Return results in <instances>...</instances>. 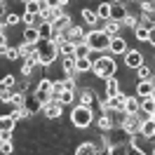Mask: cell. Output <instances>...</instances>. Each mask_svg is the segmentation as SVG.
I'll return each instance as SVG.
<instances>
[{"mask_svg":"<svg viewBox=\"0 0 155 155\" xmlns=\"http://www.w3.org/2000/svg\"><path fill=\"white\" fill-rule=\"evenodd\" d=\"M115 71H117V64L113 57L108 54H99V59L94 61L92 66V73L99 78V80H108V78H115Z\"/></svg>","mask_w":155,"mask_h":155,"instance_id":"6da1fadb","label":"cell"},{"mask_svg":"<svg viewBox=\"0 0 155 155\" xmlns=\"http://www.w3.org/2000/svg\"><path fill=\"white\" fill-rule=\"evenodd\" d=\"M71 122H73V127H78V129H85V127H89L94 122V110L89 106L75 104V108L71 110Z\"/></svg>","mask_w":155,"mask_h":155,"instance_id":"7a4b0ae2","label":"cell"},{"mask_svg":"<svg viewBox=\"0 0 155 155\" xmlns=\"http://www.w3.org/2000/svg\"><path fill=\"white\" fill-rule=\"evenodd\" d=\"M87 45L94 49V52H106V49L110 47V35H106L104 31L94 28V31L87 33Z\"/></svg>","mask_w":155,"mask_h":155,"instance_id":"3957f363","label":"cell"},{"mask_svg":"<svg viewBox=\"0 0 155 155\" xmlns=\"http://www.w3.org/2000/svg\"><path fill=\"white\" fill-rule=\"evenodd\" d=\"M57 61H59V47L52 42V40H47V42L40 47V66L52 68Z\"/></svg>","mask_w":155,"mask_h":155,"instance_id":"277c9868","label":"cell"},{"mask_svg":"<svg viewBox=\"0 0 155 155\" xmlns=\"http://www.w3.org/2000/svg\"><path fill=\"white\" fill-rule=\"evenodd\" d=\"M78 104L92 108L94 104H99V94L92 87H80V89H78Z\"/></svg>","mask_w":155,"mask_h":155,"instance_id":"5b68a950","label":"cell"},{"mask_svg":"<svg viewBox=\"0 0 155 155\" xmlns=\"http://www.w3.org/2000/svg\"><path fill=\"white\" fill-rule=\"evenodd\" d=\"M143 64H146V57H143L141 49H129L125 54V66L129 68V71H136V68L143 66Z\"/></svg>","mask_w":155,"mask_h":155,"instance_id":"8992f818","label":"cell"},{"mask_svg":"<svg viewBox=\"0 0 155 155\" xmlns=\"http://www.w3.org/2000/svg\"><path fill=\"white\" fill-rule=\"evenodd\" d=\"M153 89H155V85L150 82V80H139V82L134 85V97L148 99L150 94H153Z\"/></svg>","mask_w":155,"mask_h":155,"instance_id":"52a82bcc","label":"cell"},{"mask_svg":"<svg viewBox=\"0 0 155 155\" xmlns=\"http://www.w3.org/2000/svg\"><path fill=\"white\" fill-rule=\"evenodd\" d=\"M40 115H45L47 120H57V117L64 115V106H61L59 101H49L47 106L42 108V113H40Z\"/></svg>","mask_w":155,"mask_h":155,"instance_id":"ba28073f","label":"cell"},{"mask_svg":"<svg viewBox=\"0 0 155 155\" xmlns=\"http://www.w3.org/2000/svg\"><path fill=\"white\" fill-rule=\"evenodd\" d=\"M127 14H129V12H127V7L122 5V2H117V0H110V19H113V21L122 24Z\"/></svg>","mask_w":155,"mask_h":155,"instance_id":"9c48e42d","label":"cell"},{"mask_svg":"<svg viewBox=\"0 0 155 155\" xmlns=\"http://www.w3.org/2000/svg\"><path fill=\"white\" fill-rule=\"evenodd\" d=\"M108 52H110V54H115V57H120V54H127V52H129V49H127V40L122 38V35L110 38V47H108Z\"/></svg>","mask_w":155,"mask_h":155,"instance_id":"30bf717a","label":"cell"},{"mask_svg":"<svg viewBox=\"0 0 155 155\" xmlns=\"http://www.w3.org/2000/svg\"><path fill=\"white\" fill-rule=\"evenodd\" d=\"M21 38H24L21 42H28V45H38L40 40H42L40 38V31L35 26H26V28L21 31Z\"/></svg>","mask_w":155,"mask_h":155,"instance_id":"8fae6325","label":"cell"},{"mask_svg":"<svg viewBox=\"0 0 155 155\" xmlns=\"http://www.w3.org/2000/svg\"><path fill=\"white\" fill-rule=\"evenodd\" d=\"M120 92H122V82H120V78H108L106 80V97H120Z\"/></svg>","mask_w":155,"mask_h":155,"instance_id":"7c38bea8","label":"cell"},{"mask_svg":"<svg viewBox=\"0 0 155 155\" xmlns=\"http://www.w3.org/2000/svg\"><path fill=\"white\" fill-rule=\"evenodd\" d=\"M66 40H71V42L80 45V42H87V33L80 28V26H73L71 31H66Z\"/></svg>","mask_w":155,"mask_h":155,"instance_id":"4fadbf2b","label":"cell"},{"mask_svg":"<svg viewBox=\"0 0 155 155\" xmlns=\"http://www.w3.org/2000/svg\"><path fill=\"white\" fill-rule=\"evenodd\" d=\"M125 110L127 115H136V113H141V99L139 97H127V101H125Z\"/></svg>","mask_w":155,"mask_h":155,"instance_id":"5bb4252c","label":"cell"},{"mask_svg":"<svg viewBox=\"0 0 155 155\" xmlns=\"http://www.w3.org/2000/svg\"><path fill=\"white\" fill-rule=\"evenodd\" d=\"M54 33H66V31H71L73 28V24H71V14H64V17H59L54 24Z\"/></svg>","mask_w":155,"mask_h":155,"instance_id":"9a60e30c","label":"cell"},{"mask_svg":"<svg viewBox=\"0 0 155 155\" xmlns=\"http://www.w3.org/2000/svg\"><path fill=\"white\" fill-rule=\"evenodd\" d=\"M75 155H101V153H99L97 143H92V141H82V143L75 148Z\"/></svg>","mask_w":155,"mask_h":155,"instance_id":"2e32d148","label":"cell"},{"mask_svg":"<svg viewBox=\"0 0 155 155\" xmlns=\"http://www.w3.org/2000/svg\"><path fill=\"white\" fill-rule=\"evenodd\" d=\"M97 127H99V132H110V129H115V125H113V117L108 115L106 110L99 115V120H97Z\"/></svg>","mask_w":155,"mask_h":155,"instance_id":"e0dca14e","label":"cell"},{"mask_svg":"<svg viewBox=\"0 0 155 155\" xmlns=\"http://www.w3.org/2000/svg\"><path fill=\"white\" fill-rule=\"evenodd\" d=\"M80 17H82V24H87V26H99V14L94 10L82 7V10H80Z\"/></svg>","mask_w":155,"mask_h":155,"instance_id":"ac0fdd59","label":"cell"},{"mask_svg":"<svg viewBox=\"0 0 155 155\" xmlns=\"http://www.w3.org/2000/svg\"><path fill=\"white\" fill-rule=\"evenodd\" d=\"M64 57H75V42L66 40V42L59 45V59H64Z\"/></svg>","mask_w":155,"mask_h":155,"instance_id":"d6986e66","label":"cell"},{"mask_svg":"<svg viewBox=\"0 0 155 155\" xmlns=\"http://www.w3.org/2000/svg\"><path fill=\"white\" fill-rule=\"evenodd\" d=\"M120 28H122V24H117V21H113V19H108L106 24H104V33H106V35H110V38L120 35Z\"/></svg>","mask_w":155,"mask_h":155,"instance_id":"ffe728a7","label":"cell"},{"mask_svg":"<svg viewBox=\"0 0 155 155\" xmlns=\"http://www.w3.org/2000/svg\"><path fill=\"white\" fill-rule=\"evenodd\" d=\"M129 150H132V146L125 143V141H120V143H113V146H110L108 155H129Z\"/></svg>","mask_w":155,"mask_h":155,"instance_id":"44dd1931","label":"cell"},{"mask_svg":"<svg viewBox=\"0 0 155 155\" xmlns=\"http://www.w3.org/2000/svg\"><path fill=\"white\" fill-rule=\"evenodd\" d=\"M92 66H94L92 59H75V73H78V75H82V73L92 71Z\"/></svg>","mask_w":155,"mask_h":155,"instance_id":"7402d4cb","label":"cell"},{"mask_svg":"<svg viewBox=\"0 0 155 155\" xmlns=\"http://www.w3.org/2000/svg\"><path fill=\"white\" fill-rule=\"evenodd\" d=\"M92 52H94V49L89 47L87 42H80V45H75V59H89V57H92Z\"/></svg>","mask_w":155,"mask_h":155,"instance_id":"603a6c76","label":"cell"},{"mask_svg":"<svg viewBox=\"0 0 155 155\" xmlns=\"http://www.w3.org/2000/svg\"><path fill=\"white\" fill-rule=\"evenodd\" d=\"M19 24H24L21 21V14H17V12H10V14H5L2 17V26H19Z\"/></svg>","mask_w":155,"mask_h":155,"instance_id":"cb8c5ba5","label":"cell"},{"mask_svg":"<svg viewBox=\"0 0 155 155\" xmlns=\"http://www.w3.org/2000/svg\"><path fill=\"white\" fill-rule=\"evenodd\" d=\"M97 14H99V19H101V21H108V19H110V0H106V2H99Z\"/></svg>","mask_w":155,"mask_h":155,"instance_id":"d4e9b609","label":"cell"},{"mask_svg":"<svg viewBox=\"0 0 155 155\" xmlns=\"http://www.w3.org/2000/svg\"><path fill=\"white\" fill-rule=\"evenodd\" d=\"M148 33H150V26H146V24H139L134 28V38L141 40V42H148Z\"/></svg>","mask_w":155,"mask_h":155,"instance_id":"484cf974","label":"cell"},{"mask_svg":"<svg viewBox=\"0 0 155 155\" xmlns=\"http://www.w3.org/2000/svg\"><path fill=\"white\" fill-rule=\"evenodd\" d=\"M24 7H26L24 12H28V14H40V12L45 10V2H38V0H28Z\"/></svg>","mask_w":155,"mask_h":155,"instance_id":"4316f807","label":"cell"},{"mask_svg":"<svg viewBox=\"0 0 155 155\" xmlns=\"http://www.w3.org/2000/svg\"><path fill=\"white\" fill-rule=\"evenodd\" d=\"M141 113H146V115L150 117L155 113V99L148 97V99H141Z\"/></svg>","mask_w":155,"mask_h":155,"instance_id":"83f0119b","label":"cell"},{"mask_svg":"<svg viewBox=\"0 0 155 155\" xmlns=\"http://www.w3.org/2000/svg\"><path fill=\"white\" fill-rule=\"evenodd\" d=\"M38 31H40V38L45 40V42H47V40H52V35H54V26H52L49 21H45V24H42Z\"/></svg>","mask_w":155,"mask_h":155,"instance_id":"f1b7e54d","label":"cell"},{"mask_svg":"<svg viewBox=\"0 0 155 155\" xmlns=\"http://www.w3.org/2000/svg\"><path fill=\"white\" fill-rule=\"evenodd\" d=\"M19 54H21V59H24V61H26V59L31 57V54H33V52H35V49H38V45H28V42H21L19 47Z\"/></svg>","mask_w":155,"mask_h":155,"instance_id":"f546056e","label":"cell"},{"mask_svg":"<svg viewBox=\"0 0 155 155\" xmlns=\"http://www.w3.org/2000/svg\"><path fill=\"white\" fill-rule=\"evenodd\" d=\"M134 73H136V78H139V80H150V78H153V71L146 66V64H143V66H139ZM139 80H136V82H139Z\"/></svg>","mask_w":155,"mask_h":155,"instance_id":"4dcf8cb0","label":"cell"},{"mask_svg":"<svg viewBox=\"0 0 155 155\" xmlns=\"http://www.w3.org/2000/svg\"><path fill=\"white\" fill-rule=\"evenodd\" d=\"M139 24H141V19H139V17H134V14H127L125 21H122V26H127V28H132V31H134Z\"/></svg>","mask_w":155,"mask_h":155,"instance_id":"1f68e13d","label":"cell"},{"mask_svg":"<svg viewBox=\"0 0 155 155\" xmlns=\"http://www.w3.org/2000/svg\"><path fill=\"white\" fill-rule=\"evenodd\" d=\"M14 85H17L14 75H10V73H7V75H2V80H0V87H5V89H12Z\"/></svg>","mask_w":155,"mask_h":155,"instance_id":"d6a6232c","label":"cell"},{"mask_svg":"<svg viewBox=\"0 0 155 155\" xmlns=\"http://www.w3.org/2000/svg\"><path fill=\"white\" fill-rule=\"evenodd\" d=\"M0 153L2 155H12L14 153V143H12V141H0Z\"/></svg>","mask_w":155,"mask_h":155,"instance_id":"836d02e7","label":"cell"},{"mask_svg":"<svg viewBox=\"0 0 155 155\" xmlns=\"http://www.w3.org/2000/svg\"><path fill=\"white\" fill-rule=\"evenodd\" d=\"M2 57L7 59V61H17V59H21V54H19V49H17V47H10Z\"/></svg>","mask_w":155,"mask_h":155,"instance_id":"e575fe53","label":"cell"},{"mask_svg":"<svg viewBox=\"0 0 155 155\" xmlns=\"http://www.w3.org/2000/svg\"><path fill=\"white\" fill-rule=\"evenodd\" d=\"M0 101H2V104H12V92L10 89L0 87Z\"/></svg>","mask_w":155,"mask_h":155,"instance_id":"d590c367","label":"cell"},{"mask_svg":"<svg viewBox=\"0 0 155 155\" xmlns=\"http://www.w3.org/2000/svg\"><path fill=\"white\" fill-rule=\"evenodd\" d=\"M64 87L68 92H78V85H75V78H64Z\"/></svg>","mask_w":155,"mask_h":155,"instance_id":"8d00e7d4","label":"cell"},{"mask_svg":"<svg viewBox=\"0 0 155 155\" xmlns=\"http://www.w3.org/2000/svg\"><path fill=\"white\" fill-rule=\"evenodd\" d=\"M33 68H35L33 64H28V61H24V64H21V75H24V78H28L31 73H33Z\"/></svg>","mask_w":155,"mask_h":155,"instance_id":"74e56055","label":"cell"},{"mask_svg":"<svg viewBox=\"0 0 155 155\" xmlns=\"http://www.w3.org/2000/svg\"><path fill=\"white\" fill-rule=\"evenodd\" d=\"M45 5H47L49 10H57V7H64V5H61V0H45Z\"/></svg>","mask_w":155,"mask_h":155,"instance_id":"f35d334b","label":"cell"},{"mask_svg":"<svg viewBox=\"0 0 155 155\" xmlns=\"http://www.w3.org/2000/svg\"><path fill=\"white\" fill-rule=\"evenodd\" d=\"M129 155H148V153H143V148H132Z\"/></svg>","mask_w":155,"mask_h":155,"instance_id":"ab89813d","label":"cell"},{"mask_svg":"<svg viewBox=\"0 0 155 155\" xmlns=\"http://www.w3.org/2000/svg\"><path fill=\"white\" fill-rule=\"evenodd\" d=\"M148 155H155V143L150 146V153H148Z\"/></svg>","mask_w":155,"mask_h":155,"instance_id":"60d3db41","label":"cell"},{"mask_svg":"<svg viewBox=\"0 0 155 155\" xmlns=\"http://www.w3.org/2000/svg\"><path fill=\"white\" fill-rule=\"evenodd\" d=\"M61 5H64V7H66V5H68V0H61Z\"/></svg>","mask_w":155,"mask_h":155,"instance_id":"b9f144b4","label":"cell"},{"mask_svg":"<svg viewBox=\"0 0 155 155\" xmlns=\"http://www.w3.org/2000/svg\"><path fill=\"white\" fill-rule=\"evenodd\" d=\"M150 82H153V85H155V75H153V78H150Z\"/></svg>","mask_w":155,"mask_h":155,"instance_id":"7bdbcfd3","label":"cell"},{"mask_svg":"<svg viewBox=\"0 0 155 155\" xmlns=\"http://www.w3.org/2000/svg\"><path fill=\"white\" fill-rule=\"evenodd\" d=\"M19 2H24V5H26V2H28V0H19Z\"/></svg>","mask_w":155,"mask_h":155,"instance_id":"ee69618b","label":"cell"},{"mask_svg":"<svg viewBox=\"0 0 155 155\" xmlns=\"http://www.w3.org/2000/svg\"><path fill=\"white\" fill-rule=\"evenodd\" d=\"M150 97H153V99H155V89H153V94H150Z\"/></svg>","mask_w":155,"mask_h":155,"instance_id":"f6af8a7d","label":"cell"},{"mask_svg":"<svg viewBox=\"0 0 155 155\" xmlns=\"http://www.w3.org/2000/svg\"><path fill=\"white\" fill-rule=\"evenodd\" d=\"M150 117H153V120H155V113H153V115H150Z\"/></svg>","mask_w":155,"mask_h":155,"instance_id":"bcb514c9","label":"cell"},{"mask_svg":"<svg viewBox=\"0 0 155 155\" xmlns=\"http://www.w3.org/2000/svg\"><path fill=\"white\" fill-rule=\"evenodd\" d=\"M129 2H136V0H129Z\"/></svg>","mask_w":155,"mask_h":155,"instance_id":"7dc6e473","label":"cell"},{"mask_svg":"<svg viewBox=\"0 0 155 155\" xmlns=\"http://www.w3.org/2000/svg\"><path fill=\"white\" fill-rule=\"evenodd\" d=\"M38 2H45V0H38Z\"/></svg>","mask_w":155,"mask_h":155,"instance_id":"c3c4849f","label":"cell"}]
</instances>
